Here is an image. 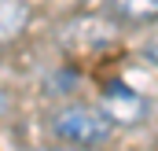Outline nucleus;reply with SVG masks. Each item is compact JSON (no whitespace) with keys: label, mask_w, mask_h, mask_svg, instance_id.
I'll return each mask as SVG.
<instances>
[{"label":"nucleus","mask_w":158,"mask_h":151,"mask_svg":"<svg viewBox=\"0 0 158 151\" xmlns=\"http://www.w3.org/2000/svg\"><path fill=\"white\" fill-rule=\"evenodd\" d=\"M118 19L132 22V26H147L158 19V0H110Z\"/></svg>","instance_id":"20e7f679"},{"label":"nucleus","mask_w":158,"mask_h":151,"mask_svg":"<svg viewBox=\"0 0 158 151\" xmlns=\"http://www.w3.org/2000/svg\"><path fill=\"white\" fill-rule=\"evenodd\" d=\"M147 55H151V63H158V41H151V44H147Z\"/></svg>","instance_id":"423d86ee"},{"label":"nucleus","mask_w":158,"mask_h":151,"mask_svg":"<svg viewBox=\"0 0 158 151\" xmlns=\"http://www.w3.org/2000/svg\"><path fill=\"white\" fill-rule=\"evenodd\" d=\"M7 107H11V100H7V92H4V88H0V118H4V114H7Z\"/></svg>","instance_id":"39448f33"},{"label":"nucleus","mask_w":158,"mask_h":151,"mask_svg":"<svg viewBox=\"0 0 158 151\" xmlns=\"http://www.w3.org/2000/svg\"><path fill=\"white\" fill-rule=\"evenodd\" d=\"M30 22V7L22 0H0V44H7L11 37H19Z\"/></svg>","instance_id":"7ed1b4c3"},{"label":"nucleus","mask_w":158,"mask_h":151,"mask_svg":"<svg viewBox=\"0 0 158 151\" xmlns=\"http://www.w3.org/2000/svg\"><path fill=\"white\" fill-rule=\"evenodd\" d=\"M40 151H81V148H40Z\"/></svg>","instance_id":"0eeeda50"},{"label":"nucleus","mask_w":158,"mask_h":151,"mask_svg":"<svg viewBox=\"0 0 158 151\" xmlns=\"http://www.w3.org/2000/svg\"><path fill=\"white\" fill-rule=\"evenodd\" d=\"M99 111L107 114L114 125H136V122L147 118V100H143L136 88H129V85H121V81H110V85L103 88Z\"/></svg>","instance_id":"f03ea898"},{"label":"nucleus","mask_w":158,"mask_h":151,"mask_svg":"<svg viewBox=\"0 0 158 151\" xmlns=\"http://www.w3.org/2000/svg\"><path fill=\"white\" fill-rule=\"evenodd\" d=\"M52 133L70 148H99L114 136V122L96 107L70 103V107H59L52 114Z\"/></svg>","instance_id":"f257e3e1"}]
</instances>
